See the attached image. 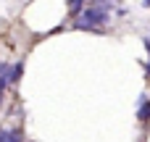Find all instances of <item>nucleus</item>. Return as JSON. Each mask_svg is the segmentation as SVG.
Returning <instances> with one entry per match:
<instances>
[{
  "label": "nucleus",
  "mask_w": 150,
  "mask_h": 142,
  "mask_svg": "<svg viewBox=\"0 0 150 142\" xmlns=\"http://www.w3.org/2000/svg\"><path fill=\"white\" fill-rule=\"evenodd\" d=\"M111 21V8L105 5H90L82 11V18H76V29H98Z\"/></svg>",
  "instance_id": "obj_1"
},
{
  "label": "nucleus",
  "mask_w": 150,
  "mask_h": 142,
  "mask_svg": "<svg viewBox=\"0 0 150 142\" xmlns=\"http://www.w3.org/2000/svg\"><path fill=\"white\" fill-rule=\"evenodd\" d=\"M137 116H140L142 121H148V119H150V103H148V97H140V111H137Z\"/></svg>",
  "instance_id": "obj_2"
},
{
  "label": "nucleus",
  "mask_w": 150,
  "mask_h": 142,
  "mask_svg": "<svg viewBox=\"0 0 150 142\" xmlns=\"http://www.w3.org/2000/svg\"><path fill=\"white\" fill-rule=\"evenodd\" d=\"M21 71H24V63L18 61V63L13 66V71H11V82H18V76H21Z\"/></svg>",
  "instance_id": "obj_3"
},
{
  "label": "nucleus",
  "mask_w": 150,
  "mask_h": 142,
  "mask_svg": "<svg viewBox=\"0 0 150 142\" xmlns=\"http://www.w3.org/2000/svg\"><path fill=\"white\" fill-rule=\"evenodd\" d=\"M82 5H84V0H69V11H71V13H76Z\"/></svg>",
  "instance_id": "obj_4"
},
{
  "label": "nucleus",
  "mask_w": 150,
  "mask_h": 142,
  "mask_svg": "<svg viewBox=\"0 0 150 142\" xmlns=\"http://www.w3.org/2000/svg\"><path fill=\"white\" fill-rule=\"evenodd\" d=\"M5 142H21V134L18 132H8L5 134Z\"/></svg>",
  "instance_id": "obj_5"
},
{
  "label": "nucleus",
  "mask_w": 150,
  "mask_h": 142,
  "mask_svg": "<svg viewBox=\"0 0 150 142\" xmlns=\"http://www.w3.org/2000/svg\"><path fill=\"white\" fill-rule=\"evenodd\" d=\"M5 134H8V132H5V129H0V142H5Z\"/></svg>",
  "instance_id": "obj_6"
},
{
  "label": "nucleus",
  "mask_w": 150,
  "mask_h": 142,
  "mask_svg": "<svg viewBox=\"0 0 150 142\" xmlns=\"http://www.w3.org/2000/svg\"><path fill=\"white\" fill-rule=\"evenodd\" d=\"M142 5H145V8H150V0H142Z\"/></svg>",
  "instance_id": "obj_7"
},
{
  "label": "nucleus",
  "mask_w": 150,
  "mask_h": 142,
  "mask_svg": "<svg viewBox=\"0 0 150 142\" xmlns=\"http://www.w3.org/2000/svg\"><path fill=\"white\" fill-rule=\"evenodd\" d=\"M145 47H148V53H150V40H145Z\"/></svg>",
  "instance_id": "obj_8"
},
{
  "label": "nucleus",
  "mask_w": 150,
  "mask_h": 142,
  "mask_svg": "<svg viewBox=\"0 0 150 142\" xmlns=\"http://www.w3.org/2000/svg\"><path fill=\"white\" fill-rule=\"evenodd\" d=\"M0 103H3V92H0Z\"/></svg>",
  "instance_id": "obj_9"
}]
</instances>
